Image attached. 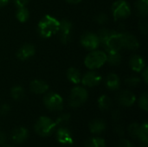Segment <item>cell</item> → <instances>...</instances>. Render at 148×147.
Returning a JSON list of instances; mask_svg holds the SVG:
<instances>
[{
	"instance_id": "6da1fadb",
	"label": "cell",
	"mask_w": 148,
	"mask_h": 147,
	"mask_svg": "<svg viewBox=\"0 0 148 147\" xmlns=\"http://www.w3.org/2000/svg\"><path fill=\"white\" fill-rule=\"evenodd\" d=\"M60 21L50 15H45L37 24V31L41 37L49 38L56 35L59 29Z\"/></svg>"
},
{
	"instance_id": "7a4b0ae2",
	"label": "cell",
	"mask_w": 148,
	"mask_h": 147,
	"mask_svg": "<svg viewBox=\"0 0 148 147\" xmlns=\"http://www.w3.org/2000/svg\"><path fill=\"white\" fill-rule=\"evenodd\" d=\"M107 62V54L102 50H91L90 53L87 55L84 60L85 66L90 69L95 70L101 68Z\"/></svg>"
},
{
	"instance_id": "3957f363",
	"label": "cell",
	"mask_w": 148,
	"mask_h": 147,
	"mask_svg": "<svg viewBox=\"0 0 148 147\" xmlns=\"http://www.w3.org/2000/svg\"><path fill=\"white\" fill-rule=\"evenodd\" d=\"M56 125L55 121H53L50 118L46 116L40 117L34 126V130L36 133H37L41 137H49L55 131Z\"/></svg>"
},
{
	"instance_id": "277c9868",
	"label": "cell",
	"mask_w": 148,
	"mask_h": 147,
	"mask_svg": "<svg viewBox=\"0 0 148 147\" xmlns=\"http://www.w3.org/2000/svg\"><path fill=\"white\" fill-rule=\"evenodd\" d=\"M88 98V93L83 87L76 86L71 89L69 98V106L72 107H79L82 106Z\"/></svg>"
},
{
	"instance_id": "5b68a950",
	"label": "cell",
	"mask_w": 148,
	"mask_h": 147,
	"mask_svg": "<svg viewBox=\"0 0 148 147\" xmlns=\"http://www.w3.org/2000/svg\"><path fill=\"white\" fill-rule=\"evenodd\" d=\"M43 104L49 111L58 112L63 108V99L60 94L55 92H49L44 95Z\"/></svg>"
},
{
	"instance_id": "8992f818",
	"label": "cell",
	"mask_w": 148,
	"mask_h": 147,
	"mask_svg": "<svg viewBox=\"0 0 148 147\" xmlns=\"http://www.w3.org/2000/svg\"><path fill=\"white\" fill-rule=\"evenodd\" d=\"M112 14L115 21L127 18L131 15L130 5L125 0H117L112 5Z\"/></svg>"
},
{
	"instance_id": "52a82bcc",
	"label": "cell",
	"mask_w": 148,
	"mask_h": 147,
	"mask_svg": "<svg viewBox=\"0 0 148 147\" xmlns=\"http://www.w3.org/2000/svg\"><path fill=\"white\" fill-rule=\"evenodd\" d=\"M104 47L107 51H117L120 52L123 49V37L122 33L113 31L104 42Z\"/></svg>"
},
{
	"instance_id": "ba28073f",
	"label": "cell",
	"mask_w": 148,
	"mask_h": 147,
	"mask_svg": "<svg viewBox=\"0 0 148 147\" xmlns=\"http://www.w3.org/2000/svg\"><path fill=\"white\" fill-rule=\"evenodd\" d=\"M73 25L72 23L68 19H62L60 21L59 29L56 34H58L59 40L62 43L67 44L71 40V34H72Z\"/></svg>"
},
{
	"instance_id": "9c48e42d",
	"label": "cell",
	"mask_w": 148,
	"mask_h": 147,
	"mask_svg": "<svg viewBox=\"0 0 148 147\" xmlns=\"http://www.w3.org/2000/svg\"><path fill=\"white\" fill-rule=\"evenodd\" d=\"M80 42L83 48L88 50H95L97 49L100 46V40L97 34L93 32H85L82 35Z\"/></svg>"
},
{
	"instance_id": "30bf717a",
	"label": "cell",
	"mask_w": 148,
	"mask_h": 147,
	"mask_svg": "<svg viewBox=\"0 0 148 147\" xmlns=\"http://www.w3.org/2000/svg\"><path fill=\"white\" fill-rule=\"evenodd\" d=\"M102 80L101 75L97 73L96 71L90 70L85 73L81 79V82L82 83L83 86L88 87V88H94L98 86Z\"/></svg>"
},
{
	"instance_id": "8fae6325",
	"label": "cell",
	"mask_w": 148,
	"mask_h": 147,
	"mask_svg": "<svg viewBox=\"0 0 148 147\" xmlns=\"http://www.w3.org/2000/svg\"><path fill=\"white\" fill-rule=\"evenodd\" d=\"M117 101L121 106L125 107H129L134 104L136 101V96L133 92L129 90H123L118 94Z\"/></svg>"
},
{
	"instance_id": "7c38bea8",
	"label": "cell",
	"mask_w": 148,
	"mask_h": 147,
	"mask_svg": "<svg viewBox=\"0 0 148 147\" xmlns=\"http://www.w3.org/2000/svg\"><path fill=\"white\" fill-rule=\"evenodd\" d=\"M35 53H36L35 46L30 43H26L19 48L16 55V58L19 59L20 61H26L31 58L32 56H34Z\"/></svg>"
},
{
	"instance_id": "4fadbf2b",
	"label": "cell",
	"mask_w": 148,
	"mask_h": 147,
	"mask_svg": "<svg viewBox=\"0 0 148 147\" xmlns=\"http://www.w3.org/2000/svg\"><path fill=\"white\" fill-rule=\"evenodd\" d=\"M56 139L62 145H72L74 143L71 132L63 126H61L56 131Z\"/></svg>"
},
{
	"instance_id": "5bb4252c",
	"label": "cell",
	"mask_w": 148,
	"mask_h": 147,
	"mask_svg": "<svg viewBox=\"0 0 148 147\" xmlns=\"http://www.w3.org/2000/svg\"><path fill=\"white\" fill-rule=\"evenodd\" d=\"M29 89L33 94H46L49 90V85L46 81L42 80H33L29 83Z\"/></svg>"
},
{
	"instance_id": "9a60e30c",
	"label": "cell",
	"mask_w": 148,
	"mask_h": 147,
	"mask_svg": "<svg viewBox=\"0 0 148 147\" xmlns=\"http://www.w3.org/2000/svg\"><path fill=\"white\" fill-rule=\"evenodd\" d=\"M123 37V48H126L130 50H136L140 47L139 40L134 35L130 33H122Z\"/></svg>"
},
{
	"instance_id": "2e32d148",
	"label": "cell",
	"mask_w": 148,
	"mask_h": 147,
	"mask_svg": "<svg viewBox=\"0 0 148 147\" xmlns=\"http://www.w3.org/2000/svg\"><path fill=\"white\" fill-rule=\"evenodd\" d=\"M129 66L133 71L140 73L146 68V62L142 56L139 55H134L129 60Z\"/></svg>"
},
{
	"instance_id": "e0dca14e",
	"label": "cell",
	"mask_w": 148,
	"mask_h": 147,
	"mask_svg": "<svg viewBox=\"0 0 148 147\" xmlns=\"http://www.w3.org/2000/svg\"><path fill=\"white\" fill-rule=\"evenodd\" d=\"M29 136V131L25 127H16L12 131L11 139L16 144H21L24 142Z\"/></svg>"
},
{
	"instance_id": "ac0fdd59",
	"label": "cell",
	"mask_w": 148,
	"mask_h": 147,
	"mask_svg": "<svg viewBox=\"0 0 148 147\" xmlns=\"http://www.w3.org/2000/svg\"><path fill=\"white\" fill-rule=\"evenodd\" d=\"M105 85L109 90H112V91L118 90L121 87L120 77L114 73L108 74L105 80Z\"/></svg>"
},
{
	"instance_id": "d6986e66",
	"label": "cell",
	"mask_w": 148,
	"mask_h": 147,
	"mask_svg": "<svg viewBox=\"0 0 148 147\" xmlns=\"http://www.w3.org/2000/svg\"><path fill=\"white\" fill-rule=\"evenodd\" d=\"M89 131L94 134H100L105 131L107 127V123L101 119H95L89 123Z\"/></svg>"
},
{
	"instance_id": "ffe728a7",
	"label": "cell",
	"mask_w": 148,
	"mask_h": 147,
	"mask_svg": "<svg viewBox=\"0 0 148 147\" xmlns=\"http://www.w3.org/2000/svg\"><path fill=\"white\" fill-rule=\"evenodd\" d=\"M66 75H67L68 80L74 84H79L81 82V79H82L81 73L79 69L75 67H71L68 68Z\"/></svg>"
},
{
	"instance_id": "44dd1931",
	"label": "cell",
	"mask_w": 148,
	"mask_h": 147,
	"mask_svg": "<svg viewBox=\"0 0 148 147\" xmlns=\"http://www.w3.org/2000/svg\"><path fill=\"white\" fill-rule=\"evenodd\" d=\"M135 10L139 16L146 18L148 14V0H137L135 3Z\"/></svg>"
},
{
	"instance_id": "7402d4cb",
	"label": "cell",
	"mask_w": 148,
	"mask_h": 147,
	"mask_svg": "<svg viewBox=\"0 0 148 147\" xmlns=\"http://www.w3.org/2000/svg\"><path fill=\"white\" fill-rule=\"evenodd\" d=\"M107 62L112 66H118L121 62V55L117 51H107Z\"/></svg>"
},
{
	"instance_id": "603a6c76",
	"label": "cell",
	"mask_w": 148,
	"mask_h": 147,
	"mask_svg": "<svg viewBox=\"0 0 148 147\" xmlns=\"http://www.w3.org/2000/svg\"><path fill=\"white\" fill-rule=\"evenodd\" d=\"M10 95L14 101H22L24 98L25 95V91L24 88L22 86L16 85L11 88L10 89Z\"/></svg>"
},
{
	"instance_id": "cb8c5ba5",
	"label": "cell",
	"mask_w": 148,
	"mask_h": 147,
	"mask_svg": "<svg viewBox=\"0 0 148 147\" xmlns=\"http://www.w3.org/2000/svg\"><path fill=\"white\" fill-rule=\"evenodd\" d=\"M16 17L20 23H25L29 18V11L26 7H19L16 12Z\"/></svg>"
},
{
	"instance_id": "d4e9b609",
	"label": "cell",
	"mask_w": 148,
	"mask_h": 147,
	"mask_svg": "<svg viewBox=\"0 0 148 147\" xmlns=\"http://www.w3.org/2000/svg\"><path fill=\"white\" fill-rule=\"evenodd\" d=\"M111 105H112L111 99L108 95L103 94L101 97H99V99H98V107H99V108L101 110H103V111L108 110L111 107Z\"/></svg>"
},
{
	"instance_id": "484cf974",
	"label": "cell",
	"mask_w": 148,
	"mask_h": 147,
	"mask_svg": "<svg viewBox=\"0 0 148 147\" xmlns=\"http://www.w3.org/2000/svg\"><path fill=\"white\" fill-rule=\"evenodd\" d=\"M85 147H106V143L103 139L95 137L85 142Z\"/></svg>"
},
{
	"instance_id": "4316f807",
	"label": "cell",
	"mask_w": 148,
	"mask_h": 147,
	"mask_svg": "<svg viewBox=\"0 0 148 147\" xmlns=\"http://www.w3.org/2000/svg\"><path fill=\"white\" fill-rule=\"evenodd\" d=\"M138 139L140 140L141 143H145V144L148 143V126L147 121H145L143 124L140 125Z\"/></svg>"
},
{
	"instance_id": "83f0119b",
	"label": "cell",
	"mask_w": 148,
	"mask_h": 147,
	"mask_svg": "<svg viewBox=\"0 0 148 147\" xmlns=\"http://www.w3.org/2000/svg\"><path fill=\"white\" fill-rule=\"evenodd\" d=\"M70 119H71V117H70L69 113H62L56 118L55 123H56V126H63L69 124V122L70 121Z\"/></svg>"
},
{
	"instance_id": "f1b7e54d",
	"label": "cell",
	"mask_w": 148,
	"mask_h": 147,
	"mask_svg": "<svg viewBox=\"0 0 148 147\" xmlns=\"http://www.w3.org/2000/svg\"><path fill=\"white\" fill-rule=\"evenodd\" d=\"M113 32V30H109L106 28H102L101 29L98 33H97V36L99 37V40H100V43L101 44H104V42H106V40L108 39V37L111 35V33Z\"/></svg>"
},
{
	"instance_id": "f546056e",
	"label": "cell",
	"mask_w": 148,
	"mask_h": 147,
	"mask_svg": "<svg viewBox=\"0 0 148 147\" xmlns=\"http://www.w3.org/2000/svg\"><path fill=\"white\" fill-rule=\"evenodd\" d=\"M140 125L138 123H132L128 127V133L133 139H138Z\"/></svg>"
},
{
	"instance_id": "4dcf8cb0",
	"label": "cell",
	"mask_w": 148,
	"mask_h": 147,
	"mask_svg": "<svg viewBox=\"0 0 148 147\" xmlns=\"http://www.w3.org/2000/svg\"><path fill=\"white\" fill-rule=\"evenodd\" d=\"M139 106L140 107L144 110V111H148V94L147 93L142 94L140 98H139Z\"/></svg>"
},
{
	"instance_id": "1f68e13d",
	"label": "cell",
	"mask_w": 148,
	"mask_h": 147,
	"mask_svg": "<svg viewBox=\"0 0 148 147\" xmlns=\"http://www.w3.org/2000/svg\"><path fill=\"white\" fill-rule=\"evenodd\" d=\"M140 81H141V79L138 76H129L128 78L126 79L125 82L129 87H136L139 85Z\"/></svg>"
},
{
	"instance_id": "d6a6232c",
	"label": "cell",
	"mask_w": 148,
	"mask_h": 147,
	"mask_svg": "<svg viewBox=\"0 0 148 147\" xmlns=\"http://www.w3.org/2000/svg\"><path fill=\"white\" fill-rule=\"evenodd\" d=\"M95 20L98 24H105L108 22V17L105 13H100L96 15V16L95 17Z\"/></svg>"
},
{
	"instance_id": "836d02e7",
	"label": "cell",
	"mask_w": 148,
	"mask_h": 147,
	"mask_svg": "<svg viewBox=\"0 0 148 147\" xmlns=\"http://www.w3.org/2000/svg\"><path fill=\"white\" fill-rule=\"evenodd\" d=\"M139 28L140 29V31L144 34V35H147L148 31V24L147 19L145 18H142L140 23H139Z\"/></svg>"
},
{
	"instance_id": "e575fe53",
	"label": "cell",
	"mask_w": 148,
	"mask_h": 147,
	"mask_svg": "<svg viewBox=\"0 0 148 147\" xmlns=\"http://www.w3.org/2000/svg\"><path fill=\"white\" fill-rule=\"evenodd\" d=\"M10 112V107L8 104H3L0 107V115L5 116Z\"/></svg>"
},
{
	"instance_id": "d590c367",
	"label": "cell",
	"mask_w": 148,
	"mask_h": 147,
	"mask_svg": "<svg viewBox=\"0 0 148 147\" xmlns=\"http://www.w3.org/2000/svg\"><path fill=\"white\" fill-rule=\"evenodd\" d=\"M30 0H13L14 4L19 8V7H26V5L29 3Z\"/></svg>"
},
{
	"instance_id": "8d00e7d4",
	"label": "cell",
	"mask_w": 148,
	"mask_h": 147,
	"mask_svg": "<svg viewBox=\"0 0 148 147\" xmlns=\"http://www.w3.org/2000/svg\"><path fill=\"white\" fill-rule=\"evenodd\" d=\"M114 133H115L117 135H119L120 137L124 136V134H125L124 127H123L122 126H121V125H117V126H115V127H114Z\"/></svg>"
},
{
	"instance_id": "74e56055",
	"label": "cell",
	"mask_w": 148,
	"mask_h": 147,
	"mask_svg": "<svg viewBox=\"0 0 148 147\" xmlns=\"http://www.w3.org/2000/svg\"><path fill=\"white\" fill-rule=\"evenodd\" d=\"M118 147H134V146L129 140L123 139L120 140V142L118 144Z\"/></svg>"
},
{
	"instance_id": "f35d334b",
	"label": "cell",
	"mask_w": 148,
	"mask_h": 147,
	"mask_svg": "<svg viewBox=\"0 0 148 147\" xmlns=\"http://www.w3.org/2000/svg\"><path fill=\"white\" fill-rule=\"evenodd\" d=\"M112 118L114 121H119L121 118V113L120 110H114L112 113Z\"/></svg>"
},
{
	"instance_id": "ab89813d",
	"label": "cell",
	"mask_w": 148,
	"mask_h": 147,
	"mask_svg": "<svg viewBox=\"0 0 148 147\" xmlns=\"http://www.w3.org/2000/svg\"><path fill=\"white\" fill-rule=\"evenodd\" d=\"M141 77L144 81V82L146 84H147L148 82V68L146 67L142 71H141Z\"/></svg>"
},
{
	"instance_id": "60d3db41",
	"label": "cell",
	"mask_w": 148,
	"mask_h": 147,
	"mask_svg": "<svg viewBox=\"0 0 148 147\" xmlns=\"http://www.w3.org/2000/svg\"><path fill=\"white\" fill-rule=\"evenodd\" d=\"M6 140H7V137L5 133L3 132H0V146H3L6 143Z\"/></svg>"
},
{
	"instance_id": "b9f144b4",
	"label": "cell",
	"mask_w": 148,
	"mask_h": 147,
	"mask_svg": "<svg viewBox=\"0 0 148 147\" xmlns=\"http://www.w3.org/2000/svg\"><path fill=\"white\" fill-rule=\"evenodd\" d=\"M9 1L10 0H0V8L6 6L9 3Z\"/></svg>"
},
{
	"instance_id": "7bdbcfd3",
	"label": "cell",
	"mask_w": 148,
	"mask_h": 147,
	"mask_svg": "<svg viewBox=\"0 0 148 147\" xmlns=\"http://www.w3.org/2000/svg\"><path fill=\"white\" fill-rule=\"evenodd\" d=\"M67 3H71V4H77V3H79L82 0H65Z\"/></svg>"
},
{
	"instance_id": "ee69618b",
	"label": "cell",
	"mask_w": 148,
	"mask_h": 147,
	"mask_svg": "<svg viewBox=\"0 0 148 147\" xmlns=\"http://www.w3.org/2000/svg\"><path fill=\"white\" fill-rule=\"evenodd\" d=\"M140 147H148V145L147 144H145V143H141V145H140Z\"/></svg>"
},
{
	"instance_id": "f6af8a7d",
	"label": "cell",
	"mask_w": 148,
	"mask_h": 147,
	"mask_svg": "<svg viewBox=\"0 0 148 147\" xmlns=\"http://www.w3.org/2000/svg\"><path fill=\"white\" fill-rule=\"evenodd\" d=\"M3 147H12V146H4Z\"/></svg>"
}]
</instances>
